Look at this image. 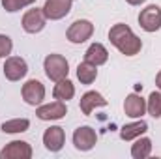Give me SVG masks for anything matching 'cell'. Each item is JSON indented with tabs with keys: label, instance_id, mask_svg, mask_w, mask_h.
Returning <instances> with one entry per match:
<instances>
[{
	"label": "cell",
	"instance_id": "obj_1",
	"mask_svg": "<svg viewBox=\"0 0 161 159\" xmlns=\"http://www.w3.org/2000/svg\"><path fill=\"white\" fill-rule=\"evenodd\" d=\"M109 40L113 41V45H114L120 52L127 54V56L137 54V52L141 51V47H142L141 40L131 32V28H129L127 25H122V23L114 25V26L111 28Z\"/></svg>",
	"mask_w": 161,
	"mask_h": 159
},
{
	"label": "cell",
	"instance_id": "obj_2",
	"mask_svg": "<svg viewBox=\"0 0 161 159\" xmlns=\"http://www.w3.org/2000/svg\"><path fill=\"white\" fill-rule=\"evenodd\" d=\"M43 66H45V73H47V77L51 80H62L68 77V60L64 58V56H60V54H49L47 58H45V62H43Z\"/></svg>",
	"mask_w": 161,
	"mask_h": 159
},
{
	"label": "cell",
	"instance_id": "obj_3",
	"mask_svg": "<svg viewBox=\"0 0 161 159\" xmlns=\"http://www.w3.org/2000/svg\"><path fill=\"white\" fill-rule=\"evenodd\" d=\"M139 25L146 32H156L161 28V8L159 6H148L139 15Z\"/></svg>",
	"mask_w": 161,
	"mask_h": 159
},
{
	"label": "cell",
	"instance_id": "obj_4",
	"mask_svg": "<svg viewBox=\"0 0 161 159\" xmlns=\"http://www.w3.org/2000/svg\"><path fill=\"white\" fill-rule=\"evenodd\" d=\"M26 71H28V66H26V62H25L23 58H19V56H11V58H8L6 64H4V75L9 80L23 79V77L26 75Z\"/></svg>",
	"mask_w": 161,
	"mask_h": 159
},
{
	"label": "cell",
	"instance_id": "obj_5",
	"mask_svg": "<svg viewBox=\"0 0 161 159\" xmlns=\"http://www.w3.org/2000/svg\"><path fill=\"white\" fill-rule=\"evenodd\" d=\"M43 26H45V13H43V9L34 8V9H28L25 13V17H23V28L28 34L40 32Z\"/></svg>",
	"mask_w": 161,
	"mask_h": 159
},
{
	"label": "cell",
	"instance_id": "obj_6",
	"mask_svg": "<svg viewBox=\"0 0 161 159\" xmlns=\"http://www.w3.org/2000/svg\"><path fill=\"white\" fill-rule=\"evenodd\" d=\"M92 32H94V26L90 21H75L68 30V40L71 43H82L92 36Z\"/></svg>",
	"mask_w": 161,
	"mask_h": 159
},
{
	"label": "cell",
	"instance_id": "obj_7",
	"mask_svg": "<svg viewBox=\"0 0 161 159\" xmlns=\"http://www.w3.org/2000/svg\"><path fill=\"white\" fill-rule=\"evenodd\" d=\"M71 9V0H47L43 6V13L47 19H62Z\"/></svg>",
	"mask_w": 161,
	"mask_h": 159
},
{
	"label": "cell",
	"instance_id": "obj_8",
	"mask_svg": "<svg viewBox=\"0 0 161 159\" xmlns=\"http://www.w3.org/2000/svg\"><path fill=\"white\" fill-rule=\"evenodd\" d=\"M23 97L28 105H40L45 97V88L40 80H28L23 86Z\"/></svg>",
	"mask_w": 161,
	"mask_h": 159
},
{
	"label": "cell",
	"instance_id": "obj_9",
	"mask_svg": "<svg viewBox=\"0 0 161 159\" xmlns=\"http://www.w3.org/2000/svg\"><path fill=\"white\" fill-rule=\"evenodd\" d=\"M73 142H75V148L77 150H82V152L90 150L96 144V133H94V129L88 127V125L79 127L75 131V135H73Z\"/></svg>",
	"mask_w": 161,
	"mask_h": 159
},
{
	"label": "cell",
	"instance_id": "obj_10",
	"mask_svg": "<svg viewBox=\"0 0 161 159\" xmlns=\"http://www.w3.org/2000/svg\"><path fill=\"white\" fill-rule=\"evenodd\" d=\"M43 144L51 152L62 150V146H64V131H62V127H58V125L49 127L45 131V135H43Z\"/></svg>",
	"mask_w": 161,
	"mask_h": 159
},
{
	"label": "cell",
	"instance_id": "obj_11",
	"mask_svg": "<svg viewBox=\"0 0 161 159\" xmlns=\"http://www.w3.org/2000/svg\"><path fill=\"white\" fill-rule=\"evenodd\" d=\"M36 114L40 120H60L62 116H66V105L62 101H54V103L40 107Z\"/></svg>",
	"mask_w": 161,
	"mask_h": 159
},
{
	"label": "cell",
	"instance_id": "obj_12",
	"mask_svg": "<svg viewBox=\"0 0 161 159\" xmlns=\"http://www.w3.org/2000/svg\"><path fill=\"white\" fill-rule=\"evenodd\" d=\"M124 111L131 118H141L144 114V111H146V103H144V99L141 96L131 94V96H127V99L124 103Z\"/></svg>",
	"mask_w": 161,
	"mask_h": 159
},
{
	"label": "cell",
	"instance_id": "obj_13",
	"mask_svg": "<svg viewBox=\"0 0 161 159\" xmlns=\"http://www.w3.org/2000/svg\"><path fill=\"white\" fill-rule=\"evenodd\" d=\"M107 58H109V52H107V49H105L101 43H92V45L88 47L86 54H84V60L90 62V64H94V66L105 64Z\"/></svg>",
	"mask_w": 161,
	"mask_h": 159
},
{
	"label": "cell",
	"instance_id": "obj_14",
	"mask_svg": "<svg viewBox=\"0 0 161 159\" xmlns=\"http://www.w3.org/2000/svg\"><path fill=\"white\" fill-rule=\"evenodd\" d=\"M105 105H107V99H103V96L97 92H86L80 97V109L86 116L92 112L94 107H105Z\"/></svg>",
	"mask_w": 161,
	"mask_h": 159
},
{
	"label": "cell",
	"instance_id": "obj_15",
	"mask_svg": "<svg viewBox=\"0 0 161 159\" xmlns=\"http://www.w3.org/2000/svg\"><path fill=\"white\" fill-rule=\"evenodd\" d=\"M9 156H15V157H19V156L21 157H30L32 156V150H30V146L26 142L15 140V142H9V146L0 152V157H9Z\"/></svg>",
	"mask_w": 161,
	"mask_h": 159
},
{
	"label": "cell",
	"instance_id": "obj_16",
	"mask_svg": "<svg viewBox=\"0 0 161 159\" xmlns=\"http://www.w3.org/2000/svg\"><path fill=\"white\" fill-rule=\"evenodd\" d=\"M148 129V123L146 122H135V123H127V125H124L120 131V137L124 140H131V139H135V137H141L144 131Z\"/></svg>",
	"mask_w": 161,
	"mask_h": 159
},
{
	"label": "cell",
	"instance_id": "obj_17",
	"mask_svg": "<svg viewBox=\"0 0 161 159\" xmlns=\"http://www.w3.org/2000/svg\"><path fill=\"white\" fill-rule=\"evenodd\" d=\"M73 94H75V88H73V84H71L68 79L58 80V84H56V86H54V90H53V96H54L58 101L71 99V97H73Z\"/></svg>",
	"mask_w": 161,
	"mask_h": 159
},
{
	"label": "cell",
	"instance_id": "obj_18",
	"mask_svg": "<svg viewBox=\"0 0 161 159\" xmlns=\"http://www.w3.org/2000/svg\"><path fill=\"white\" fill-rule=\"evenodd\" d=\"M97 66H94V64H90V62H82L79 64V68H77V77L80 79L82 84H92L94 79L97 77V69H96Z\"/></svg>",
	"mask_w": 161,
	"mask_h": 159
},
{
	"label": "cell",
	"instance_id": "obj_19",
	"mask_svg": "<svg viewBox=\"0 0 161 159\" xmlns=\"http://www.w3.org/2000/svg\"><path fill=\"white\" fill-rule=\"evenodd\" d=\"M30 125V122L26 118H17V120H9V122H4L2 123V131L4 133H23L26 131Z\"/></svg>",
	"mask_w": 161,
	"mask_h": 159
},
{
	"label": "cell",
	"instance_id": "obj_20",
	"mask_svg": "<svg viewBox=\"0 0 161 159\" xmlns=\"http://www.w3.org/2000/svg\"><path fill=\"white\" fill-rule=\"evenodd\" d=\"M150 150H152L150 139H139V140L133 144V148H131V156L135 159H142L150 154Z\"/></svg>",
	"mask_w": 161,
	"mask_h": 159
},
{
	"label": "cell",
	"instance_id": "obj_21",
	"mask_svg": "<svg viewBox=\"0 0 161 159\" xmlns=\"http://www.w3.org/2000/svg\"><path fill=\"white\" fill-rule=\"evenodd\" d=\"M146 109H148V112H150L154 118H159L161 116V94L159 92H152V94H150Z\"/></svg>",
	"mask_w": 161,
	"mask_h": 159
},
{
	"label": "cell",
	"instance_id": "obj_22",
	"mask_svg": "<svg viewBox=\"0 0 161 159\" xmlns=\"http://www.w3.org/2000/svg\"><path fill=\"white\" fill-rule=\"evenodd\" d=\"M34 0H2V4H4V8L8 9V11H17V9H21L23 6H26V4H32Z\"/></svg>",
	"mask_w": 161,
	"mask_h": 159
},
{
	"label": "cell",
	"instance_id": "obj_23",
	"mask_svg": "<svg viewBox=\"0 0 161 159\" xmlns=\"http://www.w3.org/2000/svg\"><path fill=\"white\" fill-rule=\"evenodd\" d=\"M11 52V40L8 36H0V56H8Z\"/></svg>",
	"mask_w": 161,
	"mask_h": 159
},
{
	"label": "cell",
	"instance_id": "obj_24",
	"mask_svg": "<svg viewBox=\"0 0 161 159\" xmlns=\"http://www.w3.org/2000/svg\"><path fill=\"white\" fill-rule=\"evenodd\" d=\"M125 2H129L131 6H139V4H142L144 0H125Z\"/></svg>",
	"mask_w": 161,
	"mask_h": 159
},
{
	"label": "cell",
	"instance_id": "obj_25",
	"mask_svg": "<svg viewBox=\"0 0 161 159\" xmlns=\"http://www.w3.org/2000/svg\"><path fill=\"white\" fill-rule=\"evenodd\" d=\"M156 84H158V88L161 90V71L158 73V77H156Z\"/></svg>",
	"mask_w": 161,
	"mask_h": 159
}]
</instances>
